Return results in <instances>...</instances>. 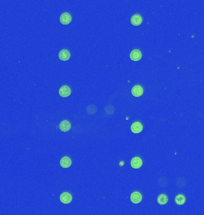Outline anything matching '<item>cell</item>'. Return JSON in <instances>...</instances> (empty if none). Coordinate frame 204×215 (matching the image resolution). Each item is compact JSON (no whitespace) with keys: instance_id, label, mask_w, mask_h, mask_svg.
Listing matches in <instances>:
<instances>
[{"instance_id":"obj_1","label":"cell","mask_w":204,"mask_h":215,"mask_svg":"<svg viewBox=\"0 0 204 215\" xmlns=\"http://www.w3.org/2000/svg\"><path fill=\"white\" fill-rule=\"evenodd\" d=\"M59 95L62 98H66L71 94V90L68 86H63L60 87L58 91Z\"/></svg>"},{"instance_id":"obj_2","label":"cell","mask_w":204,"mask_h":215,"mask_svg":"<svg viewBox=\"0 0 204 215\" xmlns=\"http://www.w3.org/2000/svg\"><path fill=\"white\" fill-rule=\"evenodd\" d=\"M130 200L131 202L134 204L140 203L142 200V195L139 192H134L131 194Z\"/></svg>"},{"instance_id":"obj_3","label":"cell","mask_w":204,"mask_h":215,"mask_svg":"<svg viewBox=\"0 0 204 215\" xmlns=\"http://www.w3.org/2000/svg\"><path fill=\"white\" fill-rule=\"evenodd\" d=\"M60 200L63 204H69L72 200V197L69 192H63L60 196Z\"/></svg>"},{"instance_id":"obj_4","label":"cell","mask_w":204,"mask_h":215,"mask_svg":"<svg viewBox=\"0 0 204 215\" xmlns=\"http://www.w3.org/2000/svg\"><path fill=\"white\" fill-rule=\"evenodd\" d=\"M72 20V17L68 13H64L60 17V21L63 25H68Z\"/></svg>"},{"instance_id":"obj_5","label":"cell","mask_w":204,"mask_h":215,"mask_svg":"<svg viewBox=\"0 0 204 215\" xmlns=\"http://www.w3.org/2000/svg\"><path fill=\"white\" fill-rule=\"evenodd\" d=\"M131 93L134 97H140L143 93V89L141 86L137 85L133 87Z\"/></svg>"},{"instance_id":"obj_6","label":"cell","mask_w":204,"mask_h":215,"mask_svg":"<svg viewBox=\"0 0 204 215\" xmlns=\"http://www.w3.org/2000/svg\"><path fill=\"white\" fill-rule=\"evenodd\" d=\"M142 22L143 19L140 14H134L131 17V23L134 26H139Z\"/></svg>"},{"instance_id":"obj_7","label":"cell","mask_w":204,"mask_h":215,"mask_svg":"<svg viewBox=\"0 0 204 215\" xmlns=\"http://www.w3.org/2000/svg\"><path fill=\"white\" fill-rule=\"evenodd\" d=\"M130 57L131 60L133 61H138L142 59V54L141 53L140 50L135 49L133 50L130 54Z\"/></svg>"},{"instance_id":"obj_8","label":"cell","mask_w":204,"mask_h":215,"mask_svg":"<svg viewBox=\"0 0 204 215\" xmlns=\"http://www.w3.org/2000/svg\"><path fill=\"white\" fill-rule=\"evenodd\" d=\"M131 130L134 133H139L143 130V126L140 122H135L131 126Z\"/></svg>"},{"instance_id":"obj_9","label":"cell","mask_w":204,"mask_h":215,"mask_svg":"<svg viewBox=\"0 0 204 215\" xmlns=\"http://www.w3.org/2000/svg\"><path fill=\"white\" fill-rule=\"evenodd\" d=\"M59 128L62 132H66L70 130V129H71V124L69 121L67 120H63L60 123L59 125Z\"/></svg>"},{"instance_id":"obj_10","label":"cell","mask_w":204,"mask_h":215,"mask_svg":"<svg viewBox=\"0 0 204 215\" xmlns=\"http://www.w3.org/2000/svg\"><path fill=\"white\" fill-rule=\"evenodd\" d=\"M143 161L140 157H136L133 158L131 161V166L133 168H139L142 167Z\"/></svg>"},{"instance_id":"obj_11","label":"cell","mask_w":204,"mask_h":215,"mask_svg":"<svg viewBox=\"0 0 204 215\" xmlns=\"http://www.w3.org/2000/svg\"><path fill=\"white\" fill-rule=\"evenodd\" d=\"M70 57V54L68 50L63 49L62 50L58 53V57L61 60L66 61L69 59Z\"/></svg>"},{"instance_id":"obj_12","label":"cell","mask_w":204,"mask_h":215,"mask_svg":"<svg viewBox=\"0 0 204 215\" xmlns=\"http://www.w3.org/2000/svg\"><path fill=\"white\" fill-rule=\"evenodd\" d=\"M60 164L63 168H68L72 164V161L68 157H63L60 161Z\"/></svg>"},{"instance_id":"obj_13","label":"cell","mask_w":204,"mask_h":215,"mask_svg":"<svg viewBox=\"0 0 204 215\" xmlns=\"http://www.w3.org/2000/svg\"><path fill=\"white\" fill-rule=\"evenodd\" d=\"M168 201V197L165 194H160L157 198V202L160 205H165Z\"/></svg>"},{"instance_id":"obj_14","label":"cell","mask_w":204,"mask_h":215,"mask_svg":"<svg viewBox=\"0 0 204 215\" xmlns=\"http://www.w3.org/2000/svg\"><path fill=\"white\" fill-rule=\"evenodd\" d=\"M175 202L177 205L182 206L186 203V197L183 194H179L175 197Z\"/></svg>"}]
</instances>
